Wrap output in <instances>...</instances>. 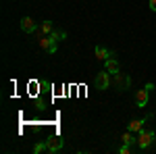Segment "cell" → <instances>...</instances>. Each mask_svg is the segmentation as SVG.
<instances>
[{"label":"cell","mask_w":156,"mask_h":154,"mask_svg":"<svg viewBox=\"0 0 156 154\" xmlns=\"http://www.w3.org/2000/svg\"><path fill=\"white\" fill-rule=\"evenodd\" d=\"M131 85V77H127V75H121V73H115V88L123 92V90H127Z\"/></svg>","instance_id":"cell-6"},{"label":"cell","mask_w":156,"mask_h":154,"mask_svg":"<svg viewBox=\"0 0 156 154\" xmlns=\"http://www.w3.org/2000/svg\"><path fill=\"white\" fill-rule=\"evenodd\" d=\"M56 44H58V42H54L50 36H42V38H40V48H42V50H46V52H50V54H54V52H56V48H58Z\"/></svg>","instance_id":"cell-4"},{"label":"cell","mask_w":156,"mask_h":154,"mask_svg":"<svg viewBox=\"0 0 156 154\" xmlns=\"http://www.w3.org/2000/svg\"><path fill=\"white\" fill-rule=\"evenodd\" d=\"M112 85V79H110V73L104 69V71L96 73V88L98 90H108Z\"/></svg>","instance_id":"cell-3"},{"label":"cell","mask_w":156,"mask_h":154,"mask_svg":"<svg viewBox=\"0 0 156 154\" xmlns=\"http://www.w3.org/2000/svg\"><path fill=\"white\" fill-rule=\"evenodd\" d=\"M104 69H106L108 73H112V75H115V73H119V63L115 60V56H110V59L104 60Z\"/></svg>","instance_id":"cell-9"},{"label":"cell","mask_w":156,"mask_h":154,"mask_svg":"<svg viewBox=\"0 0 156 154\" xmlns=\"http://www.w3.org/2000/svg\"><path fill=\"white\" fill-rule=\"evenodd\" d=\"M156 140V133L152 129H142L140 131V135H137V148L140 150H148Z\"/></svg>","instance_id":"cell-2"},{"label":"cell","mask_w":156,"mask_h":154,"mask_svg":"<svg viewBox=\"0 0 156 154\" xmlns=\"http://www.w3.org/2000/svg\"><path fill=\"white\" fill-rule=\"evenodd\" d=\"M119 154H131V146L129 144H123L119 148Z\"/></svg>","instance_id":"cell-15"},{"label":"cell","mask_w":156,"mask_h":154,"mask_svg":"<svg viewBox=\"0 0 156 154\" xmlns=\"http://www.w3.org/2000/svg\"><path fill=\"white\" fill-rule=\"evenodd\" d=\"M40 31H42V36H50L52 31H54V25H52V21H44V23L40 25ZM40 36V38H42Z\"/></svg>","instance_id":"cell-12"},{"label":"cell","mask_w":156,"mask_h":154,"mask_svg":"<svg viewBox=\"0 0 156 154\" xmlns=\"http://www.w3.org/2000/svg\"><path fill=\"white\" fill-rule=\"evenodd\" d=\"M121 142L123 144H129V146H133V144H137V138H135V135H133V131H125V133H123V135H121Z\"/></svg>","instance_id":"cell-11"},{"label":"cell","mask_w":156,"mask_h":154,"mask_svg":"<svg viewBox=\"0 0 156 154\" xmlns=\"http://www.w3.org/2000/svg\"><path fill=\"white\" fill-rule=\"evenodd\" d=\"M19 25H21V31H25V34H36L37 31V23L31 17H23Z\"/></svg>","instance_id":"cell-7"},{"label":"cell","mask_w":156,"mask_h":154,"mask_svg":"<svg viewBox=\"0 0 156 154\" xmlns=\"http://www.w3.org/2000/svg\"><path fill=\"white\" fill-rule=\"evenodd\" d=\"M48 142V152L50 154H56L62 150V146H65V140L60 138V135H54V138H50V140H46Z\"/></svg>","instance_id":"cell-5"},{"label":"cell","mask_w":156,"mask_h":154,"mask_svg":"<svg viewBox=\"0 0 156 154\" xmlns=\"http://www.w3.org/2000/svg\"><path fill=\"white\" fill-rule=\"evenodd\" d=\"M154 90V83H146L142 90L135 92V106L137 108H146L148 106V100H150V94Z\"/></svg>","instance_id":"cell-1"},{"label":"cell","mask_w":156,"mask_h":154,"mask_svg":"<svg viewBox=\"0 0 156 154\" xmlns=\"http://www.w3.org/2000/svg\"><path fill=\"white\" fill-rule=\"evenodd\" d=\"M48 152V142H37L36 146H34V154H40V152Z\"/></svg>","instance_id":"cell-14"},{"label":"cell","mask_w":156,"mask_h":154,"mask_svg":"<svg viewBox=\"0 0 156 154\" xmlns=\"http://www.w3.org/2000/svg\"><path fill=\"white\" fill-rule=\"evenodd\" d=\"M94 54H96V59H98V60H102V63H104L106 59H110V56H115V54H112L110 50H106L104 46H96V50H94Z\"/></svg>","instance_id":"cell-8"},{"label":"cell","mask_w":156,"mask_h":154,"mask_svg":"<svg viewBox=\"0 0 156 154\" xmlns=\"http://www.w3.org/2000/svg\"><path fill=\"white\" fill-rule=\"evenodd\" d=\"M146 119H148V117H146ZM146 119H133L131 123H129V131H133V133H140V131L144 129Z\"/></svg>","instance_id":"cell-10"},{"label":"cell","mask_w":156,"mask_h":154,"mask_svg":"<svg viewBox=\"0 0 156 154\" xmlns=\"http://www.w3.org/2000/svg\"><path fill=\"white\" fill-rule=\"evenodd\" d=\"M148 6H150V11L156 13V0H148Z\"/></svg>","instance_id":"cell-16"},{"label":"cell","mask_w":156,"mask_h":154,"mask_svg":"<svg viewBox=\"0 0 156 154\" xmlns=\"http://www.w3.org/2000/svg\"><path fill=\"white\" fill-rule=\"evenodd\" d=\"M50 38H52L54 42H62V40H67V31H60V29H54V31L50 34Z\"/></svg>","instance_id":"cell-13"}]
</instances>
